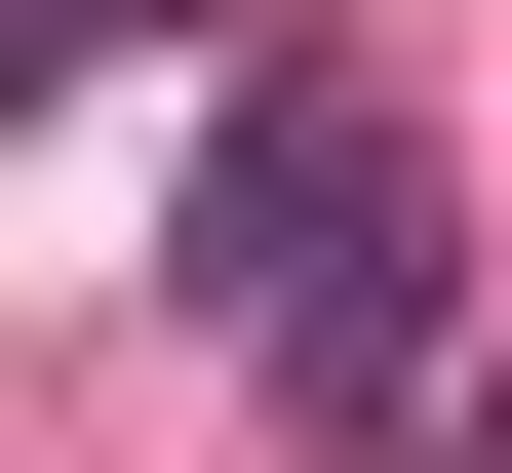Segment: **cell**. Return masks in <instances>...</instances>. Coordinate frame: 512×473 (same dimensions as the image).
I'll use <instances>...</instances> for the list:
<instances>
[{"mask_svg": "<svg viewBox=\"0 0 512 473\" xmlns=\"http://www.w3.org/2000/svg\"><path fill=\"white\" fill-rule=\"evenodd\" d=\"M197 316L316 355V395H434V158H394L355 79H237V158H197Z\"/></svg>", "mask_w": 512, "mask_h": 473, "instance_id": "obj_1", "label": "cell"}]
</instances>
